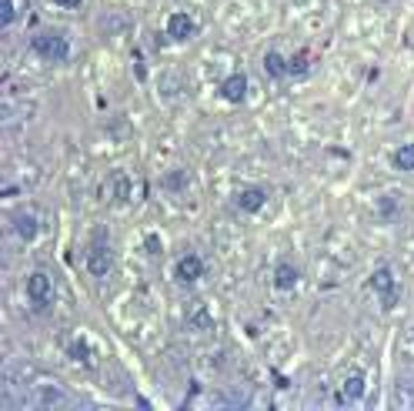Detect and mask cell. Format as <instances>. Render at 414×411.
Segmentation results:
<instances>
[{"label": "cell", "mask_w": 414, "mask_h": 411, "mask_svg": "<svg viewBox=\"0 0 414 411\" xmlns=\"http://www.w3.org/2000/svg\"><path fill=\"white\" fill-rule=\"evenodd\" d=\"M31 47H34V54L37 57H44L47 64H64V61H71V37L64 31H37L31 37Z\"/></svg>", "instance_id": "1"}, {"label": "cell", "mask_w": 414, "mask_h": 411, "mask_svg": "<svg viewBox=\"0 0 414 411\" xmlns=\"http://www.w3.org/2000/svg\"><path fill=\"white\" fill-rule=\"evenodd\" d=\"M87 271L94 277H108L114 271V251H110V238L104 228L94 231L91 238V247H87Z\"/></svg>", "instance_id": "2"}, {"label": "cell", "mask_w": 414, "mask_h": 411, "mask_svg": "<svg viewBox=\"0 0 414 411\" xmlns=\"http://www.w3.org/2000/svg\"><path fill=\"white\" fill-rule=\"evenodd\" d=\"M27 298H31L34 308L50 305V298H54V277H50L44 268H37V271L27 274Z\"/></svg>", "instance_id": "3"}, {"label": "cell", "mask_w": 414, "mask_h": 411, "mask_svg": "<svg viewBox=\"0 0 414 411\" xmlns=\"http://www.w3.org/2000/svg\"><path fill=\"white\" fill-rule=\"evenodd\" d=\"M371 288L384 301V308H394V301H398V277H394V271L387 264L371 271Z\"/></svg>", "instance_id": "4"}, {"label": "cell", "mask_w": 414, "mask_h": 411, "mask_svg": "<svg viewBox=\"0 0 414 411\" xmlns=\"http://www.w3.org/2000/svg\"><path fill=\"white\" fill-rule=\"evenodd\" d=\"M200 277H204V258H200L198 251L181 254L177 264H174V281H177V284H198Z\"/></svg>", "instance_id": "5"}, {"label": "cell", "mask_w": 414, "mask_h": 411, "mask_svg": "<svg viewBox=\"0 0 414 411\" xmlns=\"http://www.w3.org/2000/svg\"><path fill=\"white\" fill-rule=\"evenodd\" d=\"M264 204H267V187L261 184H247L241 191H234V208L241 214H258L264 211Z\"/></svg>", "instance_id": "6"}, {"label": "cell", "mask_w": 414, "mask_h": 411, "mask_svg": "<svg viewBox=\"0 0 414 411\" xmlns=\"http://www.w3.org/2000/svg\"><path fill=\"white\" fill-rule=\"evenodd\" d=\"M168 37L177 41V44L194 41V37H198V20L187 14V10H174V14L168 17Z\"/></svg>", "instance_id": "7"}, {"label": "cell", "mask_w": 414, "mask_h": 411, "mask_svg": "<svg viewBox=\"0 0 414 411\" xmlns=\"http://www.w3.org/2000/svg\"><path fill=\"white\" fill-rule=\"evenodd\" d=\"M221 97L228 101V104H244V97H247V74L244 71H230L224 80H221Z\"/></svg>", "instance_id": "8"}, {"label": "cell", "mask_w": 414, "mask_h": 411, "mask_svg": "<svg viewBox=\"0 0 414 411\" xmlns=\"http://www.w3.org/2000/svg\"><path fill=\"white\" fill-rule=\"evenodd\" d=\"M37 408H67L71 398L64 395L57 384H37V398H34Z\"/></svg>", "instance_id": "9"}, {"label": "cell", "mask_w": 414, "mask_h": 411, "mask_svg": "<svg viewBox=\"0 0 414 411\" xmlns=\"http://www.w3.org/2000/svg\"><path fill=\"white\" fill-rule=\"evenodd\" d=\"M10 224H14L20 241H34V238L40 234V221H37V214L34 211H17L14 217H10Z\"/></svg>", "instance_id": "10"}, {"label": "cell", "mask_w": 414, "mask_h": 411, "mask_svg": "<svg viewBox=\"0 0 414 411\" xmlns=\"http://www.w3.org/2000/svg\"><path fill=\"white\" fill-rule=\"evenodd\" d=\"M264 74L271 77V80H284V77H291V61L281 54V50H267L264 54Z\"/></svg>", "instance_id": "11"}, {"label": "cell", "mask_w": 414, "mask_h": 411, "mask_svg": "<svg viewBox=\"0 0 414 411\" xmlns=\"http://www.w3.org/2000/svg\"><path fill=\"white\" fill-rule=\"evenodd\" d=\"M301 281V271L294 268L291 261H277L274 264V288L277 291H294Z\"/></svg>", "instance_id": "12"}, {"label": "cell", "mask_w": 414, "mask_h": 411, "mask_svg": "<svg viewBox=\"0 0 414 411\" xmlns=\"http://www.w3.org/2000/svg\"><path fill=\"white\" fill-rule=\"evenodd\" d=\"M364 391H368V384H364V375H361V371H351L348 378L341 381V395L348 398V401H361Z\"/></svg>", "instance_id": "13"}, {"label": "cell", "mask_w": 414, "mask_h": 411, "mask_svg": "<svg viewBox=\"0 0 414 411\" xmlns=\"http://www.w3.org/2000/svg\"><path fill=\"white\" fill-rule=\"evenodd\" d=\"M391 164H394V171H401V174H411L414 171V144H401L398 151L391 154Z\"/></svg>", "instance_id": "14"}, {"label": "cell", "mask_w": 414, "mask_h": 411, "mask_svg": "<svg viewBox=\"0 0 414 411\" xmlns=\"http://www.w3.org/2000/svg\"><path fill=\"white\" fill-rule=\"evenodd\" d=\"M67 354H71L74 361H80V365L94 368V351H91V345H87L84 338H74V341L67 345Z\"/></svg>", "instance_id": "15"}, {"label": "cell", "mask_w": 414, "mask_h": 411, "mask_svg": "<svg viewBox=\"0 0 414 411\" xmlns=\"http://www.w3.org/2000/svg\"><path fill=\"white\" fill-rule=\"evenodd\" d=\"M161 184H164L168 191H174V194H181V191H187V171H181V168L170 171V174Z\"/></svg>", "instance_id": "16"}, {"label": "cell", "mask_w": 414, "mask_h": 411, "mask_svg": "<svg viewBox=\"0 0 414 411\" xmlns=\"http://www.w3.org/2000/svg\"><path fill=\"white\" fill-rule=\"evenodd\" d=\"M288 61H291V77H307L311 74V57H307V50H297V54H294V57H288Z\"/></svg>", "instance_id": "17"}, {"label": "cell", "mask_w": 414, "mask_h": 411, "mask_svg": "<svg viewBox=\"0 0 414 411\" xmlns=\"http://www.w3.org/2000/svg\"><path fill=\"white\" fill-rule=\"evenodd\" d=\"M17 20V0H0V27H10Z\"/></svg>", "instance_id": "18"}, {"label": "cell", "mask_w": 414, "mask_h": 411, "mask_svg": "<svg viewBox=\"0 0 414 411\" xmlns=\"http://www.w3.org/2000/svg\"><path fill=\"white\" fill-rule=\"evenodd\" d=\"M114 198L121 201H131V181H127V174H114Z\"/></svg>", "instance_id": "19"}, {"label": "cell", "mask_w": 414, "mask_h": 411, "mask_svg": "<svg viewBox=\"0 0 414 411\" xmlns=\"http://www.w3.org/2000/svg\"><path fill=\"white\" fill-rule=\"evenodd\" d=\"M378 211H381V217H387V221H391V217H394V211H398V208H394V194H387V198L378 201Z\"/></svg>", "instance_id": "20"}, {"label": "cell", "mask_w": 414, "mask_h": 411, "mask_svg": "<svg viewBox=\"0 0 414 411\" xmlns=\"http://www.w3.org/2000/svg\"><path fill=\"white\" fill-rule=\"evenodd\" d=\"M147 254H161V238L157 234H147Z\"/></svg>", "instance_id": "21"}, {"label": "cell", "mask_w": 414, "mask_h": 411, "mask_svg": "<svg viewBox=\"0 0 414 411\" xmlns=\"http://www.w3.org/2000/svg\"><path fill=\"white\" fill-rule=\"evenodd\" d=\"M57 7H64V10H80L84 7V0H54Z\"/></svg>", "instance_id": "22"}, {"label": "cell", "mask_w": 414, "mask_h": 411, "mask_svg": "<svg viewBox=\"0 0 414 411\" xmlns=\"http://www.w3.org/2000/svg\"><path fill=\"white\" fill-rule=\"evenodd\" d=\"M411 338H414V331H411Z\"/></svg>", "instance_id": "23"}]
</instances>
